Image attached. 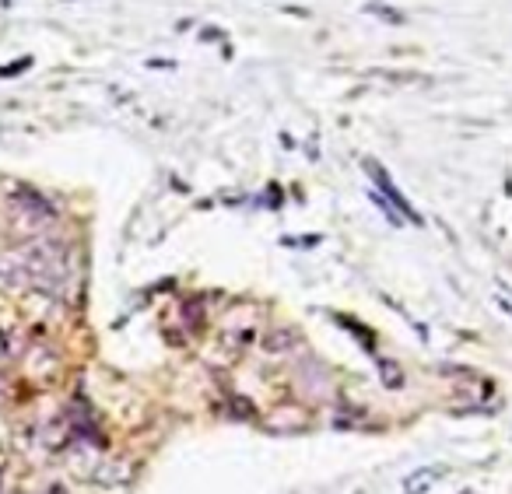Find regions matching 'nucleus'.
<instances>
[{
  "mask_svg": "<svg viewBox=\"0 0 512 494\" xmlns=\"http://www.w3.org/2000/svg\"><path fill=\"white\" fill-rule=\"evenodd\" d=\"M0 7H11V0H0Z\"/></svg>",
  "mask_w": 512,
  "mask_h": 494,
  "instance_id": "nucleus-2",
  "label": "nucleus"
},
{
  "mask_svg": "<svg viewBox=\"0 0 512 494\" xmlns=\"http://www.w3.org/2000/svg\"><path fill=\"white\" fill-rule=\"evenodd\" d=\"M369 172H372V179H376V183L383 186V193H386V197L393 200V203H397V207H400V210L407 214L410 221H421V217H417V214H414V210H410V207H407V200H404V197H400V193H397V186H393V183L386 179V172H383V169H379L376 162H369Z\"/></svg>",
  "mask_w": 512,
  "mask_h": 494,
  "instance_id": "nucleus-1",
  "label": "nucleus"
}]
</instances>
